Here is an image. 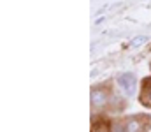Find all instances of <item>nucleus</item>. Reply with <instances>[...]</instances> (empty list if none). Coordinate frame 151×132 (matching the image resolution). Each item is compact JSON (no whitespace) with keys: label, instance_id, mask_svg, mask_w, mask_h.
Wrapping results in <instances>:
<instances>
[{"label":"nucleus","instance_id":"3","mask_svg":"<svg viewBox=\"0 0 151 132\" xmlns=\"http://www.w3.org/2000/svg\"><path fill=\"white\" fill-rule=\"evenodd\" d=\"M139 99H141V102L144 106L151 107V79H146L142 83V90H141V97Z\"/></svg>","mask_w":151,"mask_h":132},{"label":"nucleus","instance_id":"1","mask_svg":"<svg viewBox=\"0 0 151 132\" xmlns=\"http://www.w3.org/2000/svg\"><path fill=\"white\" fill-rule=\"evenodd\" d=\"M118 85H119V88H121L127 95H132L134 90H135V76L130 74V72L121 74V76H118Z\"/></svg>","mask_w":151,"mask_h":132},{"label":"nucleus","instance_id":"5","mask_svg":"<svg viewBox=\"0 0 151 132\" xmlns=\"http://www.w3.org/2000/svg\"><path fill=\"white\" fill-rule=\"evenodd\" d=\"M146 41H148L146 35H137V37H134V39L130 41V48H139V46H142Z\"/></svg>","mask_w":151,"mask_h":132},{"label":"nucleus","instance_id":"2","mask_svg":"<svg viewBox=\"0 0 151 132\" xmlns=\"http://www.w3.org/2000/svg\"><path fill=\"white\" fill-rule=\"evenodd\" d=\"M91 104L95 107H102L107 104V93L102 90V88H95L91 92Z\"/></svg>","mask_w":151,"mask_h":132},{"label":"nucleus","instance_id":"7","mask_svg":"<svg viewBox=\"0 0 151 132\" xmlns=\"http://www.w3.org/2000/svg\"><path fill=\"white\" fill-rule=\"evenodd\" d=\"M114 132H123V129L121 127H114Z\"/></svg>","mask_w":151,"mask_h":132},{"label":"nucleus","instance_id":"6","mask_svg":"<svg viewBox=\"0 0 151 132\" xmlns=\"http://www.w3.org/2000/svg\"><path fill=\"white\" fill-rule=\"evenodd\" d=\"M93 132H107V125L106 123H95L93 125Z\"/></svg>","mask_w":151,"mask_h":132},{"label":"nucleus","instance_id":"4","mask_svg":"<svg viewBox=\"0 0 151 132\" xmlns=\"http://www.w3.org/2000/svg\"><path fill=\"white\" fill-rule=\"evenodd\" d=\"M142 116H137V118H130L125 125V132H142Z\"/></svg>","mask_w":151,"mask_h":132}]
</instances>
